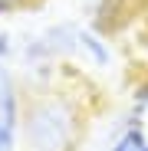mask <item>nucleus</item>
Returning a JSON list of instances; mask_svg holds the SVG:
<instances>
[{"label":"nucleus","instance_id":"1","mask_svg":"<svg viewBox=\"0 0 148 151\" xmlns=\"http://www.w3.org/2000/svg\"><path fill=\"white\" fill-rule=\"evenodd\" d=\"M89 99L76 82H56L27 92L20 151H82L92 128Z\"/></svg>","mask_w":148,"mask_h":151},{"label":"nucleus","instance_id":"3","mask_svg":"<svg viewBox=\"0 0 148 151\" xmlns=\"http://www.w3.org/2000/svg\"><path fill=\"white\" fill-rule=\"evenodd\" d=\"M27 89L10 59H0V151H20V125Z\"/></svg>","mask_w":148,"mask_h":151},{"label":"nucleus","instance_id":"2","mask_svg":"<svg viewBox=\"0 0 148 151\" xmlns=\"http://www.w3.org/2000/svg\"><path fill=\"white\" fill-rule=\"evenodd\" d=\"M82 151H148V79L132 89L125 109L109 118V128H92Z\"/></svg>","mask_w":148,"mask_h":151},{"label":"nucleus","instance_id":"4","mask_svg":"<svg viewBox=\"0 0 148 151\" xmlns=\"http://www.w3.org/2000/svg\"><path fill=\"white\" fill-rule=\"evenodd\" d=\"M36 4H46V0H0V13H20V10H30Z\"/></svg>","mask_w":148,"mask_h":151}]
</instances>
